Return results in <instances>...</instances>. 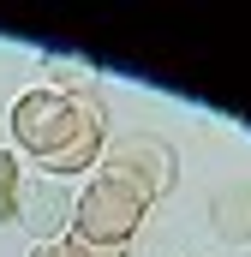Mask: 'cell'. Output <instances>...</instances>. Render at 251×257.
<instances>
[{
    "mask_svg": "<svg viewBox=\"0 0 251 257\" xmlns=\"http://www.w3.org/2000/svg\"><path fill=\"white\" fill-rule=\"evenodd\" d=\"M6 126H12L18 156H24L36 174H48V180H72V174L96 168L102 150H108L102 102H96V96H78V90H66V84L18 90Z\"/></svg>",
    "mask_w": 251,
    "mask_h": 257,
    "instance_id": "1",
    "label": "cell"
},
{
    "mask_svg": "<svg viewBox=\"0 0 251 257\" xmlns=\"http://www.w3.org/2000/svg\"><path fill=\"white\" fill-rule=\"evenodd\" d=\"M144 197L126 192L120 180H108V174H96V180H84V192H78V203L66 209L72 221V233L78 239H90V245H108V251H126L132 239H138V227H144Z\"/></svg>",
    "mask_w": 251,
    "mask_h": 257,
    "instance_id": "2",
    "label": "cell"
},
{
    "mask_svg": "<svg viewBox=\"0 0 251 257\" xmlns=\"http://www.w3.org/2000/svg\"><path fill=\"white\" fill-rule=\"evenodd\" d=\"M102 162H108V180H120L126 192H138L144 203L162 197V192H174V150H168L162 138H150V132L114 138V144L102 150Z\"/></svg>",
    "mask_w": 251,
    "mask_h": 257,
    "instance_id": "3",
    "label": "cell"
},
{
    "mask_svg": "<svg viewBox=\"0 0 251 257\" xmlns=\"http://www.w3.org/2000/svg\"><path fill=\"white\" fill-rule=\"evenodd\" d=\"M30 209V186H24V156L0 150V221H24Z\"/></svg>",
    "mask_w": 251,
    "mask_h": 257,
    "instance_id": "4",
    "label": "cell"
},
{
    "mask_svg": "<svg viewBox=\"0 0 251 257\" xmlns=\"http://www.w3.org/2000/svg\"><path fill=\"white\" fill-rule=\"evenodd\" d=\"M54 245H60V257H126V251H108V245H90V239H78L72 227H60V233H54Z\"/></svg>",
    "mask_w": 251,
    "mask_h": 257,
    "instance_id": "5",
    "label": "cell"
},
{
    "mask_svg": "<svg viewBox=\"0 0 251 257\" xmlns=\"http://www.w3.org/2000/svg\"><path fill=\"white\" fill-rule=\"evenodd\" d=\"M30 257H60V245H54V239H42V245H36Z\"/></svg>",
    "mask_w": 251,
    "mask_h": 257,
    "instance_id": "6",
    "label": "cell"
}]
</instances>
